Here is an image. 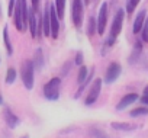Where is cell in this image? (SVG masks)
Returning a JSON list of instances; mask_svg holds the SVG:
<instances>
[{"label":"cell","mask_w":148,"mask_h":138,"mask_svg":"<svg viewBox=\"0 0 148 138\" xmlns=\"http://www.w3.org/2000/svg\"><path fill=\"white\" fill-rule=\"evenodd\" d=\"M15 26L18 31L23 32L28 26V16L29 9L26 6V0H16V8H15Z\"/></svg>","instance_id":"6da1fadb"},{"label":"cell","mask_w":148,"mask_h":138,"mask_svg":"<svg viewBox=\"0 0 148 138\" xmlns=\"http://www.w3.org/2000/svg\"><path fill=\"white\" fill-rule=\"evenodd\" d=\"M60 87H61V79L60 77H52L47 84L44 86V96L48 100H58L60 97Z\"/></svg>","instance_id":"7a4b0ae2"},{"label":"cell","mask_w":148,"mask_h":138,"mask_svg":"<svg viewBox=\"0 0 148 138\" xmlns=\"http://www.w3.org/2000/svg\"><path fill=\"white\" fill-rule=\"evenodd\" d=\"M34 68H35V64L31 60H28L22 64V82L28 90L34 89V83H35L34 82V79H35L34 77Z\"/></svg>","instance_id":"3957f363"},{"label":"cell","mask_w":148,"mask_h":138,"mask_svg":"<svg viewBox=\"0 0 148 138\" xmlns=\"http://www.w3.org/2000/svg\"><path fill=\"white\" fill-rule=\"evenodd\" d=\"M83 15H84V0H73L71 5V19L76 28H80L83 23Z\"/></svg>","instance_id":"277c9868"},{"label":"cell","mask_w":148,"mask_h":138,"mask_svg":"<svg viewBox=\"0 0 148 138\" xmlns=\"http://www.w3.org/2000/svg\"><path fill=\"white\" fill-rule=\"evenodd\" d=\"M123 18H125V10L123 9H118L113 21H112V28H110V38L116 39V36L121 34L122 31V23H123Z\"/></svg>","instance_id":"5b68a950"},{"label":"cell","mask_w":148,"mask_h":138,"mask_svg":"<svg viewBox=\"0 0 148 138\" xmlns=\"http://www.w3.org/2000/svg\"><path fill=\"white\" fill-rule=\"evenodd\" d=\"M121 71H122V67L119 62H110L109 67L106 68V74H105V83L106 84H112L113 82L118 80V77L121 76Z\"/></svg>","instance_id":"8992f818"},{"label":"cell","mask_w":148,"mask_h":138,"mask_svg":"<svg viewBox=\"0 0 148 138\" xmlns=\"http://www.w3.org/2000/svg\"><path fill=\"white\" fill-rule=\"evenodd\" d=\"M102 84H103V80H102V79H96V80L92 83V87H90V90H89V95H87V97H86V100H84L86 106H92V105L97 100V97H99V95H100Z\"/></svg>","instance_id":"52a82bcc"},{"label":"cell","mask_w":148,"mask_h":138,"mask_svg":"<svg viewBox=\"0 0 148 138\" xmlns=\"http://www.w3.org/2000/svg\"><path fill=\"white\" fill-rule=\"evenodd\" d=\"M108 23V3H102L99 9V16H97V34L103 35Z\"/></svg>","instance_id":"ba28073f"},{"label":"cell","mask_w":148,"mask_h":138,"mask_svg":"<svg viewBox=\"0 0 148 138\" xmlns=\"http://www.w3.org/2000/svg\"><path fill=\"white\" fill-rule=\"evenodd\" d=\"M49 16H51V36L57 39L58 32H60V18H58L55 6L52 5H49Z\"/></svg>","instance_id":"9c48e42d"},{"label":"cell","mask_w":148,"mask_h":138,"mask_svg":"<svg viewBox=\"0 0 148 138\" xmlns=\"http://www.w3.org/2000/svg\"><path fill=\"white\" fill-rule=\"evenodd\" d=\"M139 97H138V93H126L121 100H119V103L116 105V111H123V109H126V106H129V105H132L134 102H136Z\"/></svg>","instance_id":"30bf717a"},{"label":"cell","mask_w":148,"mask_h":138,"mask_svg":"<svg viewBox=\"0 0 148 138\" xmlns=\"http://www.w3.org/2000/svg\"><path fill=\"white\" fill-rule=\"evenodd\" d=\"M145 19H147V10H141V12L136 15L135 21H134V26H132L134 34H139V32L142 31L144 23H145Z\"/></svg>","instance_id":"8fae6325"},{"label":"cell","mask_w":148,"mask_h":138,"mask_svg":"<svg viewBox=\"0 0 148 138\" xmlns=\"http://www.w3.org/2000/svg\"><path fill=\"white\" fill-rule=\"evenodd\" d=\"M42 29L45 36H51V16H49V5L45 9L44 18H42Z\"/></svg>","instance_id":"7c38bea8"},{"label":"cell","mask_w":148,"mask_h":138,"mask_svg":"<svg viewBox=\"0 0 148 138\" xmlns=\"http://www.w3.org/2000/svg\"><path fill=\"white\" fill-rule=\"evenodd\" d=\"M28 25H29V29H31V35L35 38L38 35V22H36V18H35V12L29 9V16H28Z\"/></svg>","instance_id":"4fadbf2b"},{"label":"cell","mask_w":148,"mask_h":138,"mask_svg":"<svg viewBox=\"0 0 148 138\" xmlns=\"http://www.w3.org/2000/svg\"><path fill=\"white\" fill-rule=\"evenodd\" d=\"M5 121H6V124L9 125V128H15L18 124H19V118L10 111V109H5Z\"/></svg>","instance_id":"5bb4252c"},{"label":"cell","mask_w":148,"mask_h":138,"mask_svg":"<svg viewBox=\"0 0 148 138\" xmlns=\"http://www.w3.org/2000/svg\"><path fill=\"white\" fill-rule=\"evenodd\" d=\"M110 126L116 131H134L136 129L138 126L134 125V124H128V122H112Z\"/></svg>","instance_id":"9a60e30c"},{"label":"cell","mask_w":148,"mask_h":138,"mask_svg":"<svg viewBox=\"0 0 148 138\" xmlns=\"http://www.w3.org/2000/svg\"><path fill=\"white\" fill-rule=\"evenodd\" d=\"M89 68L86 67V65H82L80 67V70H79V74H77V82H79V84H83L86 80H87V77H89Z\"/></svg>","instance_id":"2e32d148"},{"label":"cell","mask_w":148,"mask_h":138,"mask_svg":"<svg viewBox=\"0 0 148 138\" xmlns=\"http://www.w3.org/2000/svg\"><path fill=\"white\" fill-rule=\"evenodd\" d=\"M129 115H131L132 118H138V116H145V115H148V108H145V106H139V108H135V109H132V111L129 112Z\"/></svg>","instance_id":"e0dca14e"},{"label":"cell","mask_w":148,"mask_h":138,"mask_svg":"<svg viewBox=\"0 0 148 138\" xmlns=\"http://www.w3.org/2000/svg\"><path fill=\"white\" fill-rule=\"evenodd\" d=\"M55 9L58 13V18L62 19L64 18V12H65V0H55Z\"/></svg>","instance_id":"ac0fdd59"},{"label":"cell","mask_w":148,"mask_h":138,"mask_svg":"<svg viewBox=\"0 0 148 138\" xmlns=\"http://www.w3.org/2000/svg\"><path fill=\"white\" fill-rule=\"evenodd\" d=\"M141 2V0H126V13H134V10L136 9L138 3Z\"/></svg>","instance_id":"d6986e66"},{"label":"cell","mask_w":148,"mask_h":138,"mask_svg":"<svg viewBox=\"0 0 148 138\" xmlns=\"http://www.w3.org/2000/svg\"><path fill=\"white\" fill-rule=\"evenodd\" d=\"M3 39H5V45H6L8 52H9V54H12V52H13V49H12V44H10V39H9L8 28H5V29H3Z\"/></svg>","instance_id":"ffe728a7"},{"label":"cell","mask_w":148,"mask_h":138,"mask_svg":"<svg viewBox=\"0 0 148 138\" xmlns=\"http://www.w3.org/2000/svg\"><path fill=\"white\" fill-rule=\"evenodd\" d=\"M15 80H16V70H15V68H9L8 74H6V83L12 84Z\"/></svg>","instance_id":"44dd1931"},{"label":"cell","mask_w":148,"mask_h":138,"mask_svg":"<svg viewBox=\"0 0 148 138\" xmlns=\"http://www.w3.org/2000/svg\"><path fill=\"white\" fill-rule=\"evenodd\" d=\"M90 135H92L93 138H108L106 132L100 131L99 128H92V129H90Z\"/></svg>","instance_id":"7402d4cb"},{"label":"cell","mask_w":148,"mask_h":138,"mask_svg":"<svg viewBox=\"0 0 148 138\" xmlns=\"http://www.w3.org/2000/svg\"><path fill=\"white\" fill-rule=\"evenodd\" d=\"M95 31H97V21L95 18H90L89 19V35L92 36L95 34Z\"/></svg>","instance_id":"603a6c76"},{"label":"cell","mask_w":148,"mask_h":138,"mask_svg":"<svg viewBox=\"0 0 148 138\" xmlns=\"http://www.w3.org/2000/svg\"><path fill=\"white\" fill-rule=\"evenodd\" d=\"M36 62V67L38 68H41L42 65H44V60H42V51L41 49H38L36 51V57H35V61H34V64Z\"/></svg>","instance_id":"cb8c5ba5"},{"label":"cell","mask_w":148,"mask_h":138,"mask_svg":"<svg viewBox=\"0 0 148 138\" xmlns=\"http://www.w3.org/2000/svg\"><path fill=\"white\" fill-rule=\"evenodd\" d=\"M142 41L148 42V18L145 19V23H144V28H142Z\"/></svg>","instance_id":"d4e9b609"},{"label":"cell","mask_w":148,"mask_h":138,"mask_svg":"<svg viewBox=\"0 0 148 138\" xmlns=\"http://www.w3.org/2000/svg\"><path fill=\"white\" fill-rule=\"evenodd\" d=\"M15 8H16V0H10L9 2V16H12L15 13Z\"/></svg>","instance_id":"484cf974"},{"label":"cell","mask_w":148,"mask_h":138,"mask_svg":"<svg viewBox=\"0 0 148 138\" xmlns=\"http://www.w3.org/2000/svg\"><path fill=\"white\" fill-rule=\"evenodd\" d=\"M31 2H32V10L36 13L39 10V0H31Z\"/></svg>","instance_id":"4316f807"},{"label":"cell","mask_w":148,"mask_h":138,"mask_svg":"<svg viewBox=\"0 0 148 138\" xmlns=\"http://www.w3.org/2000/svg\"><path fill=\"white\" fill-rule=\"evenodd\" d=\"M76 64H77L79 67H82V65H83V54H82V52H79V54H77V57H76Z\"/></svg>","instance_id":"83f0119b"},{"label":"cell","mask_w":148,"mask_h":138,"mask_svg":"<svg viewBox=\"0 0 148 138\" xmlns=\"http://www.w3.org/2000/svg\"><path fill=\"white\" fill-rule=\"evenodd\" d=\"M139 100H141V103H142V105H147V106H148V95L141 96V97H139Z\"/></svg>","instance_id":"f1b7e54d"},{"label":"cell","mask_w":148,"mask_h":138,"mask_svg":"<svg viewBox=\"0 0 148 138\" xmlns=\"http://www.w3.org/2000/svg\"><path fill=\"white\" fill-rule=\"evenodd\" d=\"M144 95H148V86H145V89H144Z\"/></svg>","instance_id":"f546056e"},{"label":"cell","mask_w":148,"mask_h":138,"mask_svg":"<svg viewBox=\"0 0 148 138\" xmlns=\"http://www.w3.org/2000/svg\"><path fill=\"white\" fill-rule=\"evenodd\" d=\"M90 3V0H84V5H89Z\"/></svg>","instance_id":"4dcf8cb0"},{"label":"cell","mask_w":148,"mask_h":138,"mask_svg":"<svg viewBox=\"0 0 148 138\" xmlns=\"http://www.w3.org/2000/svg\"><path fill=\"white\" fill-rule=\"evenodd\" d=\"M3 103V99H2V96H0V105H2Z\"/></svg>","instance_id":"1f68e13d"},{"label":"cell","mask_w":148,"mask_h":138,"mask_svg":"<svg viewBox=\"0 0 148 138\" xmlns=\"http://www.w3.org/2000/svg\"><path fill=\"white\" fill-rule=\"evenodd\" d=\"M22 138H29V137H28V135H25V137H22Z\"/></svg>","instance_id":"d6a6232c"}]
</instances>
